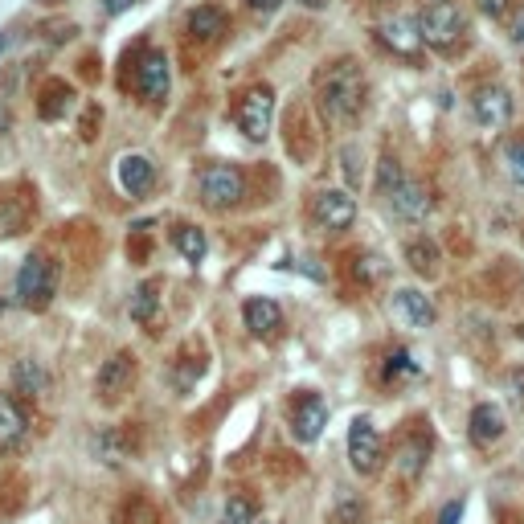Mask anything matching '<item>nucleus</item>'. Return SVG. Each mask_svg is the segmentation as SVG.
Instances as JSON below:
<instances>
[{
    "label": "nucleus",
    "instance_id": "nucleus-1",
    "mask_svg": "<svg viewBox=\"0 0 524 524\" xmlns=\"http://www.w3.org/2000/svg\"><path fill=\"white\" fill-rule=\"evenodd\" d=\"M316 95H320V107L332 123H353L361 111V99H365V74L357 70V62L340 58L328 70H320Z\"/></svg>",
    "mask_w": 524,
    "mask_h": 524
},
{
    "label": "nucleus",
    "instance_id": "nucleus-2",
    "mask_svg": "<svg viewBox=\"0 0 524 524\" xmlns=\"http://www.w3.org/2000/svg\"><path fill=\"white\" fill-rule=\"evenodd\" d=\"M418 33H422V46L451 50L463 37V13L455 9V0H422Z\"/></svg>",
    "mask_w": 524,
    "mask_h": 524
},
{
    "label": "nucleus",
    "instance_id": "nucleus-3",
    "mask_svg": "<svg viewBox=\"0 0 524 524\" xmlns=\"http://www.w3.org/2000/svg\"><path fill=\"white\" fill-rule=\"evenodd\" d=\"M54 291H58V267H54V258L29 254V258L21 262V271H17V299L25 303V308L41 312V308H50Z\"/></svg>",
    "mask_w": 524,
    "mask_h": 524
},
{
    "label": "nucleus",
    "instance_id": "nucleus-4",
    "mask_svg": "<svg viewBox=\"0 0 524 524\" xmlns=\"http://www.w3.org/2000/svg\"><path fill=\"white\" fill-rule=\"evenodd\" d=\"M197 189H201V201H205L209 209H234V205L246 197V177H242L238 164L217 160V164H205V168H201Z\"/></svg>",
    "mask_w": 524,
    "mask_h": 524
},
{
    "label": "nucleus",
    "instance_id": "nucleus-5",
    "mask_svg": "<svg viewBox=\"0 0 524 524\" xmlns=\"http://www.w3.org/2000/svg\"><path fill=\"white\" fill-rule=\"evenodd\" d=\"M348 463H353L357 475H377L385 463V447H381V434L373 426V418H353L348 426Z\"/></svg>",
    "mask_w": 524,
    "mask_h": 524
},
{
    "label": "nucleus",
    "instance_id": "nucleus-6",
    "mask_svg": "<svg viewBox=\"0 0 524 524\" xmlns=\"http://www.w3.org/2000/svg\"><path fill=\"white\" fill-rule=\"evenodd\" d=\"M238 127L246 131V140H267L271 136V119H275V95L271 86H250L234 107Z\"/></svg>",
    "mask_w": 524,
    "mask_h": 524
},
{
    "label": "nucleus",
    "instance_id": "nucleus-7",
    "mask_svg": "<svg viewBox=\"0 0 524 524\" xmlns=\"http://www.w3.org/2000/svg\"><path fill=\"white\" fill-rule=\"evenodd\" d=\"M308 217H312V222H316L320 230L336 234V230H348V226H353L357 201L348 197L344 189H316L312 201H308Z\"/></svg>",
    "mask_w": 524,
    "mask_h": 524
},
{
    "label": "nucleus",
    "instance_id": "nucleus-8",
    "mask_svg": "<svg viewBox=\"0 0 524 524\" xmlns=\"http://www.w3.org/2000/svg\"><path fill=\"white\" fill-rule=\"evenodd\" d=\"M131 385H136V357H131V353H115L111 361H103L99 381H95L99 402H107V406L123 402L127 393H131Z\"/></svg>",
    "mask_w": 524,
    "mask_h": 524
},
{
    "label": "nucleus",
    "instance_id": "nucleus-9",
    "mask_svg": "<svg viewBox=\"0 0 524 524\" xmlns=\"http://www.w3.org/2000/svg\"><path fill=\"white\" fill-rule=\"evenodd\" d=\"M328 426V402L320 393H303V398L291 406V434L299 443H316Z\"/></svg>",
    "mask_w": 524,
    "mask_h": 524
},
{
    "label": "nucleus",
    "instance_id": "nucleus-10",
    "mask_svg": "<svg viewBox=\"0 0 524 524\" xmlns=\"http://www.w3.org/2000/svg\"><path fill=\"white\" fill-rule=\"evenodd\" d=\"M168 86H172V74H168V58L160 50H148L136 66V91L148 99V103H164L168 99Z\"/></svg>",
    "mask_w": 524,
    "mask_h": 524
},
{
    "label": "nucleus",
    "instance_id": "nucleus-11",
    "mask_svg": "<svg viewBox=\"0 0 524 524\" xmlns=\"http://www.w3.org/2000/svg\"><path fill=\"white\" fill-rule=\"evenodd\" d=\"M471 111H475V123L479 127H504L512 119V95L504 91V86H479V91L471 95Z\"/></svg>",
    "mask_w": 524,
    "mask_h": 524
},
{
    "label": "nucleus",
    "instance_id": "nucleus-12",
    "mask_svg": "<svg viewBox=\"0 0 524 524\" xmlns=\"http://www.w3.org/2000/svg\"><path fill=\"white\" fill-rule=\"evenodd\" d=\"M377 37H381V46H385V50H393V54L406 58V62H414V58L422 54V33H418V25L406 21V17L385 21V25L377 29Z\"/></svg>",
    "mask_w": 524,
    "mask_h": 524
},
{
    "label": "nucleus",
    "instance_id": "nucleus-13",
    "mask_svg": "<svg viewBox=\"0 0 524 524\" xmlns=\"http://www.w3.org/2000/svg\"><path fill=\"white\" fill-rule=\"evenodd\" d=\"M119 185H123V193H131V197H148L152 185H156V164H152L144 152H127V156L119 160Z\"/></svg>",
    "mask_w": 524,
    "mask_h": 524
},
{
    "label": "nucleus",
    "instance_id": "nucleus-14",
    "mask_svg": "<svg viewBox=\"0 0 524 524\" xmlns=\"http://www.w3.org/2000/svg\"><path fill=\"white\" fill-rule=\"evenodd\" d=\"M389 205H393V213L402 217V222H422V217L430 213V193H426V185H418V181H402V185H393L389 193Z\"/></svg>",
    "mask_w": 524,
    "mask_h": 524
},
{
    "label": "nucleus",
    "instance_id": "nucleus-15",
    "mask_svg": "<svg viewBox=\"0 0 524 524\" xmlns=\"http://www.w3.org/2000/svg\"><path fill=\"white\" fill-rule=\"evenodd\" d=\"M242 320H246L250 336H279L283 332V308L275 299H262V295L242 303Z\"/></svg>",
    "mask_w": 524,
    "mask_h": 524
},
{
    "label": "nucleus",
    "instance_id": "nucleus-16",
    "mask_svg": "<svg viewBox=\"0 0 524 524\" xmlns=\"http://www.w3.org/2000/svg\"><path fill=\"white\" fill-rule=\"evenodd\" d=\"M29 434V414L17 398L0 393V451H17Z\"/></svg>",
    "mask_w": 524,
    "mask_h": 524
},
{
    "label": "nucleus",
    "instance_id": "nucleus-17",
    "mask_svg": "<svg viewBox=\"0 0 524 524\" xmlns=\"http://www.w3.org/2000/svg\"><path fill=\"white\" fill-rule=\"evenodd\" d=\"M471 443L475 447H492V443H500L504 439V410L500 406H492V402H479L475 410H471Z\"/></svg>",
    "mask_w": 524,
    "mask_h": 524
},
{
    "label": "nucleus",
    "instance_id": "nucleus-18",
    "mask_svg": "<svg viewBox=\"0 0 524 524\" xmlns=\"http://www.w3.org/2000/svg\"><path fill=\"white\" fill-rule=\"evenodd\" d=\"M426 455H430L426 434H406V439L393 447V471H398L402 479H418L422 467H426Z\"/></svg>",
    "mask_w": 524,
    "mask_h": 524
},
{
    "label": "nucleus",
    "instance_id": "nucleus-19",
    "mask_svg": "<svg viewBox=\"0 0 524 524\" xmlns=\"http://www.w3.org/2000/svg\"><path fill=\"white\" fill-rule=\"evenodd\" d=\"M393 312H398L410 328H430L434 324V303L422 291H414V287L393 291Z\"/></svg>",
    "mask_w": 524,
    "mask_h": 524
},
{
    "label": "nucleus",
    "instance_id": "nucleus-20",
    "mask_svg": "<svg viewBox=\"0 0 524 524\" xmlns=\"http://www.w3.org/2000/svg\"><path fill=\"white\" fill-rule=\"evenodd\" d=\"M13 385H17V393H29V398H46V393L54 389V377L41 361L25 357V361L13 365Z\"/></svg>",
    "mask_w": 524,
    "mask_h": 524
},
{
    "label": "nucleus",
    "instance_id": "nucleus-21",
    "mask_svg": "<svg viewBox=\"0 0 524 524\" xmlns=\"http://www.w3.org/2000/svg\"><path fill=\"white\" fill-rule=\"evenodd\" d=\"M226 33V13L222 9H213V5H201L189 13V37L197 41H217Z\"/></svg>",
    "mask_w": 524,
    "mask_h": 524
},
{
    "label": "nucleus",
    "instance_id": "nucleus-22",
    "mask_svg": "<svg viewBox=\"0 0 524 524\" xmlns=\"http://www.w3.org/2000/svg\"><path fill=\"white\" fill-rule=\"evenodd\" d=\"M406 262L418 275H434L439 271V246H434L430 238H410L406 242Z\"/></svg>",
    "mask_w": 524,
    "mask_h": 524
},
{
    "label": "nucleus",
    "instance_id": "nucleus-23",
    "mask_svg": "<svg viewBox=\"0 0 524 524\" xmlns=\"http://www.w3.org/2000/svg\"><path fill=\"white\" fill-rule=\"evenodd\" d=\"M156 303H160V283H156V279H152V283H140L136 295H131V320H136V324H152Z\"/></svg>",
    "mask_w": 524,
    "mask_h": 524
},
{
    "label": "nucleus",
    "instance_id": "nucleus-24",
    "mask_svg": "<svg viewBox=\"0 0 524 524\" xmlns=\"http://www.w3.org/2000/svg\"><path fill=\"white\" fill-rule=\"evenodd\" d=\"M418 361L406 353V348H393V353L385 357V381L389 385H398V381H418Z\"/></svg>",
    "mask_w": 524,
    "mask_h": 524
},
{
    "label": "nucleus",
    "instance_id": "nucleus-25",
    "mask_svg": "<svg viewBox=\"0 0 524 524\" xmlns=\"http://www.w3.org/2000/svg\"><path fill=\"white\" fill-rule=\"evenodd\" d=\"M172 246H177L189 262H201L205 250H209V242H205V234L197 226H177V230H172Z\"/></svg>",
    "mask_w": 524,
    "mask_h": 524
},
{
    "label": "nucleus",
    "instance_id": "nucleus-26",
    "mask_svg": "<svg viewBox=\"0 0 524 524\" xmlns=\"http://www.w3.org/2000/svg\"><path fill=\"white\" fill-rule=\"evenodd\" d=\"M254 520H258V504H254V496L234 492V496L226 500L222 520H217V524H254Z\"/></svg>",
    "mask_w": 524,
    "mask_h": 524
},
{
    "label": "nucleus",
    "instance_id": "nucleus-27",
    "mask_svg": "<svg viewBox=\"0 0 524 524\" xmlns=\"http://www.w3.org/2000/svg\"><path fill=\"white\" fill-rule=\"evenodd\" d=\"M70 103V86L66 82H50L46 91H41V119H58Z\"/></svg>",
    "mask_w": 524,
    "mask_h": 524
},
{
    "label": "nucleus",
    "instance_id": "nucleus-28",
    "mask_svg": "<svg viewBox=\"0 0 524 524\" xmlns=\"http://www.w3.org/2000/svg\"><path fill=\"white\" fill-rule=\"evenodd\" d=\"M361 160H365V156H361V148H357V144H344V148H340V168H344V181L353 185V189H361V177H365V172H361Z\"/></svg>",
    "mask_w": 524,
    "mask_h": 524
},
{
    "label": "nucleus",
    "instance_id": "nucleus-29",
    "mask_svg": "<svg viewBox=\"0 0 524 524\" xmlns=\"http://www.w3.org/2000/svg\"><path fill=\"white\" fill-rule=\"evenodd\" d=\"M504 168H508L512 185L524 189V140H508V144H504Z\"/></svg>",
    "mask_w": 524,
    "mask_h": 524
},
{
    "label": "nucleus",
    "instance_id": "nucleus-30",
    "mask_svg": "<svg viewBox=\"0 0 524 524\" xmlns=\"http://www.w3.org/2000/svg\"><path fill=\"white\" fill-rule=\"evenodd\" d=\"M99 455H103V463H123V459H127V443H123L119 430L99 434Z\"/></svg>",
    "mask_w": 524,
    "mask_h": 524
},
{
    "label": "nucleus",
    "instance_id": "nucleus-31",
    "mask_svg": "<svg viewBox=\"0 0 524 524\" xmlns=\"http://www.w3.org/2000/svg\"><path fill=\"white\" fill-rule=\"evenodd\" d=\"M406 177H402V168H398V160H381V177H377V185H381V193H389L393 185H402Z\"/></svg>",
    "mask_w": 524,
    "mask_h": 524
},
{
    "label": "nucleus",
    "instance_id": "nucleus-32",
    "mask_svg": "<svg viewBox=\"0 0 524 524\" xmlns=\"http://www.w3.org/2000/svg\"><path fill=\"white\" fill-rule=\"evenodd\" d=\"M508 398H512L516 410H524V365H516V369L508 373Z\"/></svg>",
    "mask_w": 524,
    "mask_h": 524
},
{
    "label": "nucleus",
    "instance_id": "nucleus-33",
    "mask_svg": "<svg viewBox=\"0 0 524 524\" xmlns=\"http://www.w3.org/2000/svg\"><path fill=\"white\" fill-rule=\"evenodd\" d=\"M516 5H512V0H484V13L492 17V21H504L508 13H512Z\"/></svg>",
    "mask_w": 524,
    "mask_h": 524
},
{
    "label": "nucleus",
    "instance_id": "nucleus-34",
    "mask_svg": "<svg viewBox=\"0 0 524 524\" xmlns=\"http://www.w3.org/2000/svg\"><path fill=\"white\" fill-rule=\"evenodd\" d=\"M508 33H512V41H516V46H524V5H516V9H512Z\"/></svg>",
    "mask_w": 524,
    "mask_h": 524
},
{
    "label": "nucleus",
    "instance_id": "nucleus-35",
    "mask_svg": "<svg viewBox=\"0 0 524 524\" xmlns=\"http://www.w3.org/2000/svg\"><path fill=\"white\" fill-rule=\"evenodd\" d=\"M459 516H463V500H451V504L443 508V516H439V524H459Z\"/></svg>",
    "mask_w": 524,
    "mask_h": 524
},
{
    "label": "nucleus",
    "instance_id": "nucleus-36",
    "mask_svg": "<svg viewBox=\"0 0 524 524\" xmlns=\"http://www.w3.org/2000/svg\"><path fill=\"white\" fill-rule=\"evenodd\" d=\"M131 5H136V0H103V9H107L111 17H115V13H127Z\"/></svg>",
    "mask_w": 524,
    "mask_h": 524
},
{
    "label": "nucleus",
    "instance_id": "nucleus-37",
    "mask_svg": "<svg viewBox=\"0 0 524 524\" xmlns=\"http://www.w3.org/2000/svg\"><path fill=\"white\" fill-rule=\"evenodd\" d=\"M283 5V0H250V9H258V13H275Z\"/></svg>",
    "mask_w": 524,
    "mask_h": 524
},
{
    "label": "nucleus",
    "instance_id": "nucleus-38",
    "mask_svg": "<svg viewBox=\"0 0 524 524\" xmlns=\"http://www.w3.org/2000/svg\"><path fill=\"white\" fill-rule=\"evenodd\" d=\"M9 123H13V111H9V103H5V99H0V136L9 131Z\"/></svg>",
    "mask_w": 524,
    "mask_h": 524
},
{
    "label": "nucleus",
    "instance_id": "nucleus-39",
    "mask_svg": "<svg viewBox=\"0 0 524 524\" xmlns=\"http://www.w3.org/2000/svg\"><path fill=\"white\" fill-rule=\"evenodd\" d=\"M9 50V33H0V54H5Z\"/></svg>",
    "mask_w": 524,
    "mask_h": 524
},
{
    "label": "nucleus",
    "instance_id": "nucleus-40",
    "mask_svg": "<svg viewBox=\"0 0 524 524\" xmlns=\"http://www.w3.org/2000/svg\"><path fill=\"white\" fill-rule=\"evenodd\" d=\"M0 316H5V299H0Z\"/></svg>",
    "mask_w": 524,
    "mask_h": 524
},
{
    "label": "nucleus",
    "instance_id": "nucleus-41",
    "mask_svg": "<svg viewBox=\"0 0 524 524\" xmlns=\"http://www.w3.org/2000/svg\"><path fill=\"white\" fill-rule=\"evenodd\" d=\"M41 5H58V0H41Z\"/></svg>",
    "mask_w": 524,
    "mask_h": 524
}]
</instances>
